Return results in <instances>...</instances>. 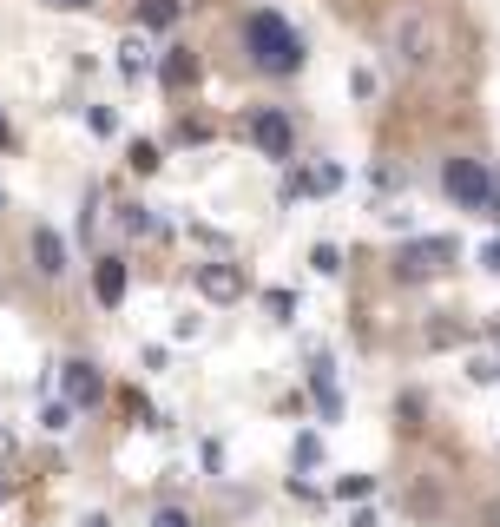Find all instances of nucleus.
<instances>
[{
    "instance_id": "obj_5",
    "label": "nucleus",
    "mask_w": 500,
    "mask_h": 527,
    "mask_svg": "<svg viewBox=\"0 0 500 527\" xmlns=\"http://www.w3.org/2000/svg\"><path fill=\"white\" fill-rule=\"evenodd\" d=\"M250 139H257L264 159H290V152H297V126H290L283 106H257L250 112Z\"/></svg>"
},
{
    "instance_id": "obj_18",
    "label": "nucleus",
    "mask_w": 500,
    "mask_h": 527,
    "mask_svg": "<svg viewBox=\"0 0 500 527\" xmlns=\"http://www.w3.org/2000/svg\"><path fill=\"white\" fill-rule=\"evenodd\" d=\"M152 527H191V514H185V508H158Z\"/></svg>"
},
{
    "instance_id": "obj_15",
    "label": "nucleus",
    "mask_w": 500,
    "mask_h": 527,
    "mask_svg": "<svg viewBox=\"0 0 500 527\" xmlns=\"http://www.w3.org/2000/svg\"><path fill=\"white\" fill-rule=\"evenodd\" d=\"M316 462H323V442H316V435H303V442H297V468H316Z\"/></svg>"
},
{
    "instance_id": "obj_22",
    "label": "nucleus",
    "mask_w": 500,
    "mask_h": 527,
    "mask_svg": "<svg viewBox=\"0 0 500 527\" xmlns=\"http://www.w3.org/2000/svg\"><path fill=\"white\" fill-rule=\"evenodd\" d=\"M7 145H14V126H7V119H0V152H7Z\"/></svg>"
},
{
    "instance_id": "obj_20",
    "label": "nucleus",
    "mask_w": 500,
    "mask_h": 527,
    "mask_svg": "<svg viewBox=\"0 0 500 527\" xmlns=\"http://www.w3.org/2000/svg\"><path fill=\"white\" fill-rule=\"evenodd\" d=\"M481 264H487V271H500V244H487V251H481Z\"/></svg>"
},
{
    "instance_id": "obj_19",
    "label": "nucleus",
    "mask_w": 500,
    "mask_h": 527,
    "mask_svg": "<svg viewBox=\"0 0 500 527\" xmlns=\"http://www.w3.org/2000/svg\"><path fill=\"white\" fill-rule=\"evenodd\" d=\"M481 218H494V224H500V178H494V192H487V211H481Z\"/></svg>"
},
{
    "instance_id": "obj_12",
    "label": "nucleus",
    "mask_w": 500,
    "mask_h": 527,
    "mask_svg": "<svg viewBox=\"0 0 500 527\" xmlns=\"http://www.w3.org/2000/svg\"><path fill=\"white\" fill-rule=\"evenodd\" d=\"M158 73H165V86H185L191 73H198V60H191V53H165V66H158Z\"/></svg>"
},
{
    "instance_id": "obj_3",
    "label": "nucleus",
    "mask_w": 500,
    "mask_h": 527,
    "mask_svg": "<svg viewBox=\"0 0 500 527\" xmlns=\"http://www.w3.org/2000/svg\"><path fill=\"white\" fill-rule=\"evenodd\" d=\"M389 40H395V53H402L408 66L435 60V20H428V7H402V14L389 20Z\"/></svg>"
},
{
    "instance_id": "obj_4",
    "label": "nucleus",
    "mask_w": 500,
    "mask_h": 527,
    "mask_svg": "<svg viewBox=\"0 0 500 527\" xmlns=\"http://www.w3.org/2000/svg\"><path fill=\"white\" fill-rule=\"evenodd\" d=\"M441 185H448V198H454L461 211H487V192H494V172H487L481 159H448Z\"/></svg>"
},
{
    "instance_id": "obj_7",
    "label": "nucleus",
    "mask_w": 500,
    "mask_h": 527,
    "mask_svg": "<svg viewBox=\"0 0 500 527\" xmlns=\"http://www.w3.org/2000/svg\"><path fill=\"white\" fill-rule=\"evenodd\" d=\"M198 290L211 297V304H231V297H244V271H237V264H204Z\"/></svg>"
},
{
    "instance_id": "obj_10",
    "label": "nucleus",
    "mask_w": 500,
    "mask_h": 527,
    "mask_svg": "<svg viewBox=\"0 0 500 527\" xmlns=\"http://www.w3.org/2000/svg\"><path fill=\"white\" fill-rule=\"evenodd\" d=\"M310 389H316V402H323V416H329V422L343 416V396H336V376H329L323 356H316V369H310Z\"/></svg>"
},
{
    "instance_id": "obj_14",
    "label": "nucleus",
    "mask_w": 500,
    "mask_h": 527,
    "mask_svg": "<svg viewBox=\"0 0 500 527\" xmlns=\"http://www.w3.org/2000/svg\"><path fill=\"white\" fill-rule=\"evenodd\" d=\"M139 20H145V27H172V20H178V0H145Z\"/></svg>"
},
{
    "instance_id": "obj_13",
    "label": "nucleus",
    "mask_w": 500,
    "mask_h": 527,
    "mask_svg": "<svg viewBox=\"0 0 500 527\" xmlns=\"http://www.w3.org/2000/svg\"><path fill=\"white\" fill-rule=\"evenodd\" d=\"M40 429L66 435V429H73V402H47V409H40Z\"/></svg>"
},
{
    "instance_id": "obj_2",
    "label": "nucleus",
    "mask_w": 500,
    "mask_h": 527,
    "mask_svg": "<svg viewBox=\"0 0 500 527\" xmlns=\"http://www.w3.org/2000/svg\"><path fill=\"white\" fill-rule=\"evenodd\" d=\"M454 264V238H415L395 251V277L402 284H422V277H441Z\"/></svg>"
},
{
    "instance_id": "obj_24",
    "label": "nucleus",
    "mask_w": 500,
    "mask_h": 527,
    "mask_svg": "<svg viewBox=\"0 0 500 527\" xmlns=\"http://www.w3.org/2000/svg\"><path fill=\"white\" fill-rule=\"evenodd\" d=\"M0 495H7V481H0Z\"/></svg>"
},
{
    "instance_id": "obj_16",
    "label": "nucleus",
    "mask_w": 500,
    "mask_h": 527,
    "mask_svg": "<svg viewBox=\"0 0 500 527\" xmlns=\"http://www.w3.org/2000/svg\"><path fill=\"white\" fill-rule=\"evenodd\" d=\"M119 224H125V231H152V211H145V205H125Z\"/></svg>"
},
{
    "instance_id": "obj_11",
    "label": "nucleus",
    "mask_w": 500,
    "mask_h": 527,
    "mask_svg": "<svg viewBox=\"0 0 500 527\" xmlns=\"http://www.w3.org/2000/svg\"><path fill=\"white\" fill-rule=\"evenodd\" d=\"M145 66H152V53H145V40H139V33H132V40H125V47H119V73H132V80H139Z\"/></svg>"
},
{
    "instance_id": "obj_23",
    "label": "nucleus",
    "mask_w": 500,
    "mask_h": 527,
    "mask_svg": "<svg viewBox=\"0 0 500 527\" xmlns=\"http://www.w3.org/2000/svg\"><path fill=\"white\" fill-rule=\"evenodd\" d=\"M86 527H112V521H106V514H93V521H86Z\"/></svg>"
},
{
    "instance_id": "obj_8",
    "label": "nucleus",
    "mask_w": 500,
    "mask_h": 527,
    "mask_svg": "<svg viewBox=\"0 0 500 527\" xmlns=\"http://www.w3.org/2000/svg\"><path fill=\"white\" fill-rule=\"evenodd\" d=\"M93 297L106 310L125 304V257H99V264H93Z\"/></svg>"
},
{
    "instance_id": "obj_17",
    "label": "nucleus",
    "mask_w": 500,
    "mask_h": 527,
    "mask_svg": "<svg viewBox=\"0 0 500 527\" xmlns=\"http://www.w3.org/2000/svg\"><path fill=\"white\" fill-rule=\"evenodd\" d=\"M336 495H343V501H356V495H369V475H343V481H336Z\"/></svg>"
},
{
    "instance_id": "obj_6",
    "label": "nucleus",
    "mask_w": 500,
    "mask_h": 527,
    "mask_svg": "<svg viewBox=\"0 0 500 527\" xmlns=\"http://www.w3.org/2000/svg\"><path fill=\"white\" fill-rule=\"evenodd\" d=\"M99 396H106V376H99L93 363H66V402H73V409H93Z\"/></svg>"
},
{
    "instance_id": "obj_21",
    "label": "nucleus",
    "mask_w": 500,
    "mask_h": 527,
    "mask_svg": "<svg viewBox=\"0 0 500 527\" xmlns=\"http://www.w3.org/2000/svg\"><path fill=\"white\" fill-rule=\"evenodd\" d=\"M47 7H60V14H73V7H93V0H47Z\"/></svg>"
},
{
    "instance_id": "obj_9",
    "label": "nucleus",
    "mask_w": 500,
    "mask_h": 527,
    "mask_svg": "<svg viewBox=\"0 0 500 527\" xmlns=\"http://www.w3.org/2000/svg\"><path fill=\"white\" fill-rule=\"evenodd\" d=\"M33 257H40V277H66V244L53 238L47 224L33 231Z\"/></svg>"
},
{
    "instance_id": "obj_1",
    "label": "nucleus",
    "mask_w": 500,
    "mask_h": 527,
    "mask_svg": "<svg viewBox=\"0 0 500 527\" xmlns=\"http://www.w3.org/2000/svg\"><path fill=\"white\" fill-rule=\"evenodd\" d=\"M244 53L257 73H270V80H290L303 66V33L290 27L283 14H270V7H257V14L244 20Z\"/></svg>"
}]
</instances>
